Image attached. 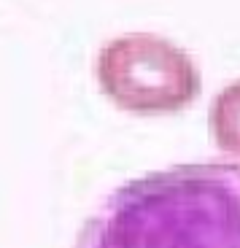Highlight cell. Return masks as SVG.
<instances>
[{
    "mask_svg": "<svg viewBox=\"0 0 240 248\" xmlns=\"http://www.w3.org/2000/svg\"><path fill=\"white\" fill-rule=\"evenodd\" d=\"M76 248H240V165L189 162L127 181Z\"/></svg>",
    "mask_w": 240,
    "mask_h": 248,
    "instance_id": "1",
    "label": "cell"
},
{
    "mask_svg": "<svg viewBox=\"0 0 240 248\" xmlns=\"http://www.w3.org/2000/svg\"><path fill=\"white\" fill-rule=\"evenodd\" d=\"M208 127L213 143L224 154L240 156V81H232L213 97Z\"/></svg>",
    "mask_w": 240,
    "mask_h": 248,
    "instance_id": "3",
    "label": "cell"
},
{
    "mask_svg": "<svg viewBox=\"0 0 240 248\" xmlns=\"http://www.w3.org/2000/svg\"><path fill=\"white\" fill-rule=\"evenodd\" d=\"M97 81L105 97L135 113H173L200 94V70L192 57L151 32L108 41L97 54Z\"/></svg>",
    "mask_w": 240,
    "mask_h": 248,
    "instance_id": "2",
    "label": "cell"
}]
</instances>
